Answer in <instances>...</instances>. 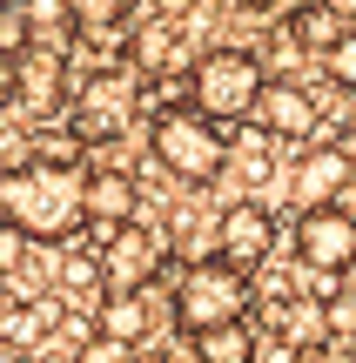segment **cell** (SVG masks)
<instances>
[{
  "label": "cell",
  "instance_id": "10",
  "mask_svg": "<svg viewBox=\"0 0 356 363\" xmlns=\"http://www.w3.org/2000/svg\"><path fill=\"white\" fill-rule=\"evenodd\" d=\"M81 195H88V222H101V229H121V222H134V208H142V189H134L128 169H88Z\"/></svg>",
  "mask_w": 356,
  "mask_h": 363
},
{
  "label": "cell",
  "instance_id": "5",
  "mask_svg": "<svg viewBox=\"0 0 356 363\" xmlns=\"http://www.w3.org/2000/svg\"><path fill=\"white\" fill-rule=\"evenodd\" d=\"M296 256L323 276H343L356 262V216L350 208H303L296 222Z\"/></svg>",
  "mask_w": 356,
  "mask_h": 363
},
{
  "label": "cell",
  "instance_id": "24",
  "mask_svg": "<svg viewBox=\"0 0 356 363\" xmlns=\"http://www.w3.org/2000/svg\"><path fill=\"white\" fill-rule=\"evenodd\" d=\"M323 7H330V13H336L343 27H356V0H323Z\"/></svg>",
  "mask_w": 356,
  "mask_h": 363
},
{
  "label": "cell",
  "instance_id": "6",
  "mask_svg": "<svg viewBox=\"0 0 356 363\" xmlns=\"http://www.w3.org/2000/svg\"><path fill=\"white\" fill-rule=\"evenodd\" d=\"M94 262H101V289H148V276H155V262H161V242H155V229L121 222V229L94 249Z\"/></svg>",
  "mask_w": 356,
  "mask_h": 363
},
{
  "label": "cell",
  "instance_id": "25",
  "mask_svg": "<svg viewBox=\"0 0 356 363\" xmlns=\"http://www.w3.org/2000/svg\"><path fill=\"white\" fill-rule=\"evenodd\" d=\"M7 7H21V0H0V13H7Z\"/></svg>",
  "mask_w": 356,
  "mask_h": 363
},
{
  "label": "cell",
  "instance_id": "7",
  "mask_svg": "<svg viewBox=\"0 0 356 363\" xmlns=\"http://www.w3.org/2000/svg\"><path fill=\"white\" fill-rule=\"evenodd\" d=\"M269 242H276V222H269V208L236 202V208H222V216H215V256L236 262L242 276H249L255 262L269 256Z\"/></svg>",
  "mask_w": 356,
  "mask_h": 363
},
{
  "label": "cell",
  "instance_id": "21",
  "mask_svg": "<svg viewBox=\"0 0 356 363\" xmlns=\"http://www.w3.org/2000/svg\"><path fill=\"white\" fill-rule=\"evenodd\" d=\"M27 262V235L13 229V222H0V276H13Z\"/></svg>",
  "mask_w": 356,
  "mask_h": 363
},
{
  "label": "cell",
  "instance_id": "15",
  "mask_svg": "<svg viewBox=\"0 0 356 363\" xmlns=\"http://www.w3.org/2000/svg\"><path fill=\"white\" fill-rule=\"evenodd\" d=\"M255 337H263V330H242V323L209 330V337H195V357L202 363H255Z\"/></svg>",
  "mask_w": 356,
  "mask_h": 363
},
{
  "label": "cell",
  "instance_id": "8",
  "mask_svg": "<svg viewBox=\"0 0 356 363\" xmlns=\"http://www.w3.org/2000/svg\"><path fill=\"white\" fill-rule=\"evenodd\" d=\"M350 182H356L350 148H309V155L296 162V195H303V208H336Z\"/></svg>",
  "mask_w": 356,
  "mask_h": 363
},
{
  "label": "cell",
  "instance_id": "3",
  "mask_svg": "<svg viewBox=\"0 0 356 363\" xmlns=\"http://www.w3.org/2000/svg\"><path fill=\"white\" fill-rule=\"evenodd\" d=\"M148 148H155V162L168 175L182 182H215L229 162V128L222 121H209L202 108H161L155 121H148Z\"/></svg>",
  "mask_w": 356,
  "mask_h": 363
},
{
  "label": "cell",
  "instance_id": "20",
  "mask_svg": "<svg viewBox=\"0 0 356 363\" xmlns=\"http://www.w3.org/2000/svg\"><path fill=\"white\" fill-rule=\"evenodd\" d=\"M74 363H142V350H134V343H108V337H94V343H81Z\"/></svg>",
  "mask_w": 356,
  "mask_h": 363
},
{
  "label": "cell",
  "instance_id": "17",
  "mask_svg": "<svg viewBox=\"0 0 356 363\" xmlns=\"http://www.w3.org/2000/svg\"><path fill=\"white\" fill-rule=\"evenodd\" d=\"M27 48H34V27H27V13H21V7H7V13H0V54L21 67V61H27Z\"/></svg>",
  "mask_w": 356,
  "mask_h": 363
},
{
  "label": "cell",
  "instance_id": "16",
  "mask_svg": "<svg viewBox=\"0 0 356 363\" xmlns=\"http://www.w3.org/2000/svg\"><path fill=\"white\" fill-rule=\"evenodd\" d=\"M61 289H67V296H94V303H101V262H94V256H67L61 262Z\"/></svg>",
  "mask_w": 356,
  "mask_h": 363
},
{
  "label": "cell",
  "instance_id": "18",
  "mask_svg": "<svg viewBox=\"0 0 356 363\" xmlns=\"http://www.w3.org/2000/svg\"><path fill=\"white\" fill-rule=\"evenodd\" d=\"M128 7H134V0H67L74 27H115V21H121Z\"/></svg>",
  "mask_w": 356,
  "mask_h": 363
},
{
  "label": "cell",
  "instance_id": "11",
  "mask_svg": "<svg viewBox=\"0 0 356 363\" xmlns=\"http://www.w3.org/2000/svg\"><path fill=\"white\" fill-rule=\"evenodd\" d=\"M148 330H155V316H148V289H108V296L94 303V337L134 343V350H142Z\"/></svg>",
  "mask_w": 356,
  "mask_h": 363
},
{
  "label": "cell",
  "instance_id": "2",
  "mask_svg": "<svg viewBox=\"0 0 356 363\" xmlns=\"http://www.w3.org/2000/svg\"><path fill=\"white\" fill-rule=\"evenodd\" d=\"M175 330L182 337H209V330H229L249 316V276L222 256H202V262H182L175 269Z\"/></svg>",
  "mask_w": 356,
  "mask_h": 363
},
{
  "label": "cell",
  "instance_id": "23",
  "mask_svg": "<svg viewBox=\"0 0 356 363\" xmlns=\"http://www.w3.org/2000/svg\"><path fill=\"white\" fill-rule=\"evenodd\" d=\"M7 101H13V61L0 54V108H7Z\"/></svg>",
  "mask_w": 356,
  "mask_h": 363
},
{
  "label": "cell",
  "instance_id": "12",
  "mask_svg": "<svg viewBox=\"0 0 356 363\" xmlns=\"http://www.w3.org/2000/svg\"><path fill=\"white\" fill-rule=\"evenodd\" d=\"M128 101H134L128 81L101 74V81L88 88V101H81V142H108V135H121V121H128Z\"/></svg>",
  "mask_w": 356,
  "mask_h": 363
},
{
  "label": "cell",
  "instance_id": "14",
  "mask_svg": "<svg viewBox=\"0 0 356 363\" xmlns=\"http://www.w3.org/2000/svg\"><path fill=\"white\" fill-rule=\"evenodd\" d=\"M289 34H296V48H309V54L323 61V54H330L336 40L350 34V27H343V21H336V13L316 0V7H296V13H289Z\"/></svg>",
  "mask_w": 356,
  "mask_h": 363
},
{
  "label": "cell",
  "instance_id": "22",
  "mask_svg": "<svg viewBox=\"0 0 356 363\" xmlns=\"http://www.w3.org/2000/svg\"><path fill=\"white\" fill-rule=\"evenodd\" d=\"M202 0H148V13H155V21H182V13H195Z\"/></svg>",
  "mask_w": 356,
  "mask_h": 363
},
{
  "label": "cell",
  "instance_id": "1",
  "mask_svg": "<svg viewBox=\"0 0 356 363\" xmlns=\"http://www.w3.org/2000/svg\"><path fill=\"white\" fill-rule=\"evenodd\" d=\"M81 169H54V162H21L0 175V222L27 235V242H67L88 222V195Z\"/></svg>",
  "mask_w": 356,
  "mask_h": 363
},
{
  "label": "cell",
  "instance_id": "4",
  "mask_svg": "<svg viewBox=\"0 0 356 363\" xmlns=\"http://www.w3.org/2000/svg\"><path fill=\"white\" fill-rule=\"evenodd\" d=\"M263 61L242 48H215L188 61V108H202L209 121H242L255 115V94H263Z\"/></svg>",
  "mask_w": 356,
  "mask_h": 363
},
{
  "label": "cell",
  "instance_id": "19",
  "mask_svg": "<svg viewBox=\"0 0 356 363\" xmlns=\"http://www.w3.org/2000/svg\"><path fill=\"white\" fill-rule=\"evenodd\" d=\"M323 67H330V81H336V88H356V27L336 40L330 54H323Z\"/></svg>",
  "mask_w": 356,
  "mask_h": 363
},
{
  "label": "cell",
  "instance_id": "9",
  "mask_svg": "<svg viewBox=\"0 0 356 363\" xmlns=\"http://www.w3.org/2000/svg\"><path fill=\"white\" fill-rule=\"evenodd\" d=\"M255 121H263L276 142H303V135L316 128V101H309V88H296V81H263Z\"/></svg>",
  "mask_w": 356,
  "mask_h": 363
},
{
  "label": "cell",
  "instance_id": "13",
  "mask_svg": "<svg viewBox=\"0 0 356 363\" xmlns=\"http://www.w3.org/2000/svg\"><path fill=\"white\" fill-rule=\"evenodd\" d=\"M61 323V303L54 296H40V303H21V310L0 323V337L13 343V350H34V343H47V330Z\"/></svg>",
  "mask_w": 356,
  "mask_h": 363
}]
</instances>
